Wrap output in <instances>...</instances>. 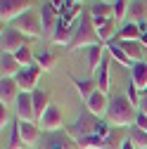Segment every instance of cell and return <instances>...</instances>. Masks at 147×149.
Wrapping results in <instances>:
<instances>
[{
	"label": "cell",
	"mask_w": 147,
	"mask_h": 149,
	"mask_svg": "<svg viewBox=\"0 0 147 149\" xmlns=\"http://www.w3.org/2000/svg\"><path fill=\"white\" fill-rule=\"evenodd\" d=\"M100 36H97V29L93 24V17H90V10H83L78 22L74 24V38L66 47V52H76L81 47H93V45H100ZM104 45V43H102Z\"/></svg>",
	"instance_id": "1"
},
{
	"label": "cell",
	"mask_w": 147,
	"mask_h": 149,
	"mask_svg": "<svg viewBox=\"0 0 147 149\" xmlns=\"http://www.w3.org/2000/svg\"><path fill=\"white\" fill-rule=\"evenodd\" d=\"M64 133L69 137H74V140H81V137H88V135H102V137H107L109 133H112V125L107 123V118H97V116L90 114V111H85V114H81L71 125H66Z\"/></svg>",
	"instance_id": "2"
},
{
	"label": "cell",
	"mask_w": 147,
	"mask_h": 149,
	"mask_svg": "<svg viewBox=\"0 0 147 149\" xmlns=\"http://www.w3.org/2000/svg\"><path fill=\"white\" fill-rule=\"evenodd\" d=\"M107 123L112 128H133L135 125V118H138V109L131 104L126 95H119L109 102V109H107Z\"/></svg>",
	"instance_id": "3"
},
{
	"label": "cell",
	"mask_w": 147,
	"mask_h": 149,
	"mask_svg": "<svg viewBox=\"0 0 147 149\" xmlns=\"http://www.w3.org/2000/svg\"><path fill=\"white\" fill-rule=\"evenodd\" d=\"M10 26H14L19 33H24L26 38H43V22H41V12L38 10H29L22 14L19 19H14Z\"/></svg>",
	"instance_id": "4"
},
{
	"label": "cell",
	"mask_w": 147,
	"mask_h": 149,
	"mask_svg": "<svg viewBox=\"0 0 147 149\" xmlns=\"http://www.w3.org/2000/svg\"><path fill=\"white\" fill-rule=\"evenodd\" d=\"M36 0H0V22L3 26H10L14 19H19L22 14L33 10Z\"/></svg>",
	"instance_id": "5"
},
{
	"label": "cell",
	"mask_w": 147,
	"mask_h": 149,
	"mask_svg": "<svg viewBox=\"0 0 147 149\" xmlns=\"http://www.w3.org/2000/svg\"><path fill=\"white\" fill-rule=\"evenodd\" d=\"M24 45H29V38L24 33H19L14 26H3V33H0V47H3V52L14 54Z\"/></svg>",
	"instance_id": "6"
},
{
	"label": "cell",
	"mask_w": 147,
	"mask_h": 149,
	"mask_svg": "<svg viewBox=\"0 0 147 149\" xmlns=\"http://www.w3.org/2000/svg\"><path fill=\"white\" fill-rule=\"evenodd\" d=\"M38 12H41V22H43V38H52L60 26V19H62L60 10H55L50 3H45Z\"/></svg>",
	"instance_id": "7"
},
{
	"label": "cell",
	"mask_w": 147,
	"mask_h": 149,
	"mask_svg": "<svg viewBox=\"0 0 147 149\" xmlns=\"http://www.w3.org/2000/svg\"><path fill=\"white\" fill-rule=\"evenodd\" d=\"M38 128L43 133H57V130L64 128V116H62V109L57 104H50V109L45 111V116L41 118Z\"/></svg>",
	"instance_id": "8"
},
{
	"label": "cell",
	"mask_w": 147,
	"mask_h": 149,
	"mask_svg": "<svg viewBox=\"0 0 147 149\" xmlns=\"http://www.w3.org/2000/svg\"><path fill=\"white\" fill-rule=\"evenodd\" d=\"M41 73H43V69H41L38 64H33V66H29V69H22L19 76H17L14 81H17V85L22 88V92H36V90H38L36 85H38Z\"/></svg>",
	"instance_id": "9"
},
{
	"label": "cell",
	"mask_w": 147,
	"mask_h": 149,
	"mask_svg": "<svg viewBox=\"0 0 147 149\" xmlns=\"http://www.w3.org/2000/svg\"><path fill=\"white\" fill-rule=\"evenodd\" d=\"M14 114L17 121H26V123H36V111H33V95L31 92H22L19 100L14 104Z\"/></svg>",
	"instance_id": "10"
},
{
	"label": "cell",
	"mask_w": 147,
	"mask_h": 149,
	"mask_svg": "<svg viewBox=\"0 0 147 149\" xmlns=\"http://www.w3.org/2000/svg\"><path fill=\"white\" fill-rule=\"evenodd\" d=\"M109 95H104V92H100V90H95L93 95H90L88 100H85V111H90L93 116H97V118H102V116H107V109H109Z\"/></svg>",
	"instance_id": "11"
},
{
	"label": "cell",
	"mask_w": 147,
	"mask_h": 149,
	"mask_svg": "<svg viewBox=\"0 0 147 149\" xmlns=\"http://www.w3.org/2000/svg\"><path fill=\"white\" fill-rule=\"evenodd\" d=\"M19 95H22V88L17 85L14 78H0V104L3 107L17 104Z\"/></svg>",
	"instance_id": "12"
},
{
	"label": "cell",
	"mask_w": 147,
	"mask_h": 149,
	"mask_svg": "<svg viewBox=\"0 0 147 149\" xmlns=\"http://www.w3.org/2000/svg\"><path fill=\"white\" fill-rule=\"evenodd\" d=\"M22 69H24V66L17 62L14 54H10V52H3V54H0V78H17Z\"/></svg>",
	"instance_id": "13"
},
{
	"label": "cell",
	"mask_w": 147,
	"mask_h": 149,
	"mask_svg": "<svg viewBox=\"0 0 147 149\" xmlns=\"http://www.w3.org/2000/svg\"><path fill=\"white\" fill-rule=\"evenodd\" d=\"M17 123H19L22 140H24V144H26L29 149L41 142V133H43V130L38 128V123H26V121H17Z\"/></svg>",
	"instance_id": "14"
},
{
	"label": "cell",
	"mask_w": 147,
	"mask_h": 149,
	"mask_svg": "<svg viewBox=\"0 0 147 149\" xmlns=\"http://www.w3.org/2000/svg\"><path fill=\"white\" fill-rule=\"evenodd\" d=\"M33 95V111H36V123H41V118L45 116V111L50 109V92L48 90H36L31 92Z\"/></svg>",
	"instance_id": "15"
},
{
	"label": "cell",
	"mask_w": 147,
	"mask_h": 149,
	"mask_svg": "<svg viewBox=\"0 0 147 149\" xmlns=\"http://www.w3.org/2000/svg\"><path fill=\"white\" fill-rule=\"evenodd\" d=\"M71 38H74V24H69V22L60 19V26H57V31H55V36L50 38V43L62 45V47H69Z\"/></svg>",
	"instance_id": "16"
},
{
	"label": "cell",
	"mask_w": 147,
	"mask_h": 149,
	"mask_svg": "<svg viewBox=\"0 0 147 149\" xmlns=\"http://www.w3.org/2000/svg\"><path fill=\"white\" fill-rule=\"evenodd\" d=\"M107 52H109V57H112V62H116V64H121V66H126L128 71L133 69V62H131V57L121 50V45H119V38H114L112 43H107Z\"/></svg>",
	"instance_id": "17"
},
{
	"label": "cell",
	"mask_w": 147,
	"mask_h": 149,
	"mask_svg": "<svg viewBox=\"0 0 147 149\" xmlns=\"http://www.w3.org/2000/svg\"><path fill=\"white\" fill-rule=\"evenodd\" d=\"M131 81L133 85L140 90V95H142V90H147V62H135L133 69H131Z\"/></svg>",
	"instance_id": "18"
},
{
	"label": "cell",
	"mask_w": 147,
	"mask_h": 149,
	"mask_svg": "<svg viewBox=\"0 0 147 149\" xmlns=\"http://www.w3.org/2000/svg\"><path fill=\"white\" fill-rule=\"evenodd\" d=\"M104 50H107V47H104L102 43H100V45H93V47H88V69H90V73H93V76L100 71V64H102V59L107 57Z\"/></svg>",
	"instance_id": "19"
},
{
	"label": "cell",
	"mask_w": 147,
	"mask_h": 149,
	"mask_svg": "<svg viewBox=\"0 0 147 149\" xmlns=\"http://www.w3.org/2000/svg\"><path fill=\"white\" fill-rule=\"evenodd\" d=\"M109 62H112V57H104L102 64H100V71L95 73V81H97V90L104 92V95H109Z\"/></svg>",
	"instance_id": "20"
},
{
	"label": "cell",
	"mask_w": 147,
	"mask_h": 149,
	"mask_svg": "<svg viewBox=\"0 0 147 149\" xmlns=\"http://www.w3.org/2000/svg\"><path fill=\"white\" fill-rule=\"evenodd\" d=\"M119 45H121V50L131 57V62L135 64V62H142V52H145V47H142V43L140 40H119Z\"/></svg>",
	"instance_id": "21"
},
{
	"label": "cell",
	"mask_w": 147,
	"mask_h": 149,
	"mask_svg": "<svg viewBox=\"0 0 147 149\" xmlns=\"http://www.w3.org/2000/svg\"><path fill=\"white\" fill-rule=\"evenodd\" d=\"M69 78H71V83H74V85H76L78 95H81L83 100H88V97L97 90V81H95V78H83V81H81V78H76V76H69Z\"/></svg>",
	"instance_id": "22"
},
{
	"label": "cell",
	"mask_w": 147,
	"mask_h": 149,
	"mask_svg": "<svg viewBox=\"0 0 147 149\" xmlns=\"http://www.w3.org/2000/svg\"><path fill=\"white\" fill-rule=\"evenodd\" d=\"M140 36H142V26L131 22V24H123L116 33V38L119 40H140Z\"/></svg>",
	"instance_id": "23"
},
{
	"label": "cell",
	"mask_w": 147,
	"mask_h": 149,
	"mask_svg": "<svg viewBox=\"0 0 147 149\" xmlns=\"http://www.w3.org/2000/svg\"><path fill=\"white\" fill-rule=\"evenodd\" d=\"M116 33H119V22L116 19H109L107 24H102L97 29V36H100V40L102 43H112L116 38Z\"/></svg>",
	"instance_id": "24"
},
{
	"label": "cell",
	"mask_w": 147,
	"mask_h": 149,
	"mask_svg": "<svg viewBox=\"0 0 147 149\" xmlns=\"http://www.w3.org/2000/svg\"><path fill=\"white\" fill-rule=\"evenodd\" d=\"M57 54L55 52H50V50H43V52H38L36 54V64H38L43 71H52L55 66H57Z\"/></svg>",
	"instance_id": "25"
},
{
	"label": "cell",
	"mask_w": 147,
	"mask_h": 149,
	"mask_svg": "<svg viewBox=\"0 0 147 149\" xmlns=\"http://www.w3.org/2000/svg\"><path fill=\"white\" fill-rule=\"evenodd\" d=\"M126 137H128V135H123V128H112V133L107 135V140H104V147H102V149H121Z\"/></svg>",
	"instance_id": "26"
},
{
	"label": "cell",
	"mask_w": 147,
	"mask_h": 149,
	"mask_svg": "<svg viewBox=\"0 0 147 149\" xmlns=\"http://www.w3.org/2000/svg\"><path fill=\"white\" fill-rule=\"evenodd\" d=\"M145 14H147V0H133V3L128 5V17H131L135 24H140L145 19Z\"/></svg>",
	"instance_id": "27"
},
{
	"label": "cell",
	"mask_w": 147,
	"mask_h": 149,
	"mask_svg": "<svg viewBox=\"0 0 147 149\" xmlns=\"http://www.w3.org/2000/svg\"><path fill=\"white\" fill-rule=\"evenodd\" d=\"M14 57H17V62H19L24 69H29V66H33V64H36V52L31 50V45L19 47V50L14 52Z\"/></svg>",
	"instance_id": "28"
},
{
	"label": "cell",
	"mask_w": 147,
	"mask_h": 149,
	"mask_svg": "<svg viewBox=\"0 0 147 149\" xmlns=\"http://www.w3.org/2000/svg\"><path fill=\"white\" fill-rule=\"evenodd\" d=\"M104 140L107 137H102V135H88V137L76 140V144H78V149H102Z\"/></svg>",
	"instance_id": "29"
},
{
	"label": "cell",
	"mask_w": 147,
	"mask_h": 149,
	"mask_svg": "<svg viewBox=\"0 0 147 149\" xmlns=\"http://www.w3.org/2000/svg\"><path fill=\"white\" fill-rule=\"evenodd\" d=\"M128 140L133 142L135 149H147V133H145V130H140V128H135V125L128 130Z\"/></svg>",
	"instance_id": "30"
},
{
	"label": "cell",
	"mask_w": 147,
	"mask_h": 149,
	"mask_svg": "<svg viewBox=\"0 0 147 149\" xmlns=\"http://www.w3.org/2000/svg\"><path fill=\"white\" fill-rule=\"evenodd\" d=\"M7 149H26V144H24V140H22V133H19V123H12L10 140H7Z\"/></svg>",
	"instance_id": "31"
},
{
	"label": "cell",
	"mask_w": 147,
	"mask_h": 149,
	"mask_svg": "<svg viewBox=\"0 0 147 149\" xmlns=\"http://www.w3.org/2000/svg\"><path fill=\"white\" fill-rule=\"evenodd\" d=\"M50 149H78V144H76L74 137H69V135L64 133L62 137H55V140L50 142Z\"/></svg>",
	"instance_id": "32"
},
{
	"label": "cell",
	"mask_w": 147,
	"mask_h": 149,
	"mask_svg": "<svg viewBox=\"0 0 147 149\" xmlns=\"http://www.w3.org/2000/svg\"><path fill=\"white\" fill-rule=\"evenodd\" d=\"M128 5H131L128 0H116V3L112 5V7H114V19H116V22H123L126 17H128Z\"/></svg>",
	"instance_id": "33"
},
{
	"label": "cell",
	"mask_w": 147,
	"mask_h": 149,
	"mask_svg": "<svg viewBox=\"0 0 147 149\" xmlns=\"http://www.w3.org/2000/svg\"><path fill=\"white\" fill-rule=\"evenodd\" d=\"M126 97L131 100V104H133V107L138 109V104H140V100H142V95H140V90H138V88L133 85V81L128 83V90H126Z\"/></svg>",
	"instance_id": "34"
},
{
	"label": "cell",
	"mask_w": 147,
	"mask_h": 149,
	"mask_svg": "<svg viewBox=\"0 0 147 149\" xmlns=\"http://www.w3.org/2000/svg\"><path fill=\"white\" fill-rule=\"evenodd\" d=\"M10 125V111H7V107H3L0 104V130L5 133V128Z\"/></svg>",
	"instance_id": "35"
},
{
	"label": "cell",
	"mask_w": 147,
	"mask_h": 149,
	"mask_svg": "<svg viewBox=\"0 0 147 149\" xmlns=\"http://www.w3.org/2000/svg\"><path fill=\"white\" fill-rule=\"evenodd\" d=\"M135 128H140V130H145V133H147V116L140 114V111H138V118H135Z\"/></svg>",
	"instance_id": "36"
},
{
	"label": "cell",
	"mask_w": 147,
	"mask_h": 149,
	"mask_svg": "<svg viewBox=\"0 0 147 149\" xmlns=\"http://www.w3.org/2000/svg\"><path fill=\"white\" fill-rule=\"evenodd\" d=\"M138 111L147 116V97H142V100H140V104H138Z\"/></svg>",
	"instance_id": "37"
},
{
	"label": "cell",
	"mask_w": 147,
	"mask_h": 149,
	"mask_svg": "<svg viewBox=\"0 0 147 149\" xmlns=\"http://www.w3.org/2000/svg\"><path fill=\"white\" fill-rule=\"evenodd\" d=\"M121 149H135V147H133V142H131V140L126 137V140H123V147H121Z\"/></svg>",
	"instance_id": "38"
},
{
	"label": "cell",
	"mask_w": 147,
	"mask_h": 149,
	"mask_svg": "<svg viewBox=\"0 0 147 149\" xmlns=\"http://www.w3.org/2000/svg\"><path fill=\"white\" fill-rule=\"evenodd\" d=\"M50 5H52L55 10H62V0H50Z\"/></svg>",
	"instance_id": "39"
},
{
	"label": "cell",
	"mask_w": 147,
	"mask_h": 149,
	"mask_svg": "<svg viewBox=\"0 0 147 149\" xmlns=\"http://www.w3.org/2000/svg\"><path fill=\"white\" fill-rule=\"evenodd\" d=\"M140 43H142V47H145V50H147V31H145V33H142V36H140Z\"/></svg>",
	"instance_id": "40"
},
{
	"label": "cell",
	"mask_w": 147,
	"mask_h": 149,
	"mask_svg": "<svg viewBox=\"0 0 147 149\" xmlns=\"http://www.w3.org/2000/svg\"><path fill=\"white\" fill-rule=\"evenodd\" d=\"M100 3H109V5H114V3H116V0H100Z\"/></svg>",
	"instance_id": "41"
},
{
	"label": "cell",
	"mask_w": 147,
	"mask_h": 149,
	"mask_svg": "<svg viewBox=\"0 0 147 149\" xmlns=\"http://www.w3.org/2000/svg\"><path fill=\"white\" fill-rule=\"evenodd\" d=\"M142 97H147V90H142Z\"/></svg>",
	"instance_id": "42"
},
{
	"label": "cell",
	"mask_w": 147,
	"mask_h": 149,
	"mask_svg": "<svg viewBox=\"0 0 147 149\" xmlns=\"http://www.w3.org/2000/svg\"><path fill=\"white\" fill-rule=\"evenodd\" d=\"M74 3H81V0H74Z\"/></svg>",
	"instance_id": "43"
}]
</instances>
